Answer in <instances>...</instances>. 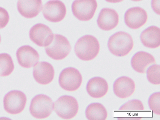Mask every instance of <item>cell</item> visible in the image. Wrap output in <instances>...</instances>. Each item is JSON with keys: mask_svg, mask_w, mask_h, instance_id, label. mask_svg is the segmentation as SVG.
<instances>
[{"mask_svg": "<svg viewBox=\"0 0 160 120\" xmlns=\"http://www.w3.org/2000/svg\"><path fill=\"white\" fill-rule=\"evenodd\" d=\"M45 50L49 57L55 60H60L68 56L71 51V46L65 37L54 34L51 43L45 47Z\"/></svg>", "mask_w": 160, "mask_h": 120, "instance_id": "3", "label": "cell"}, {"mask_svg": "<svg viewBox=\"0 0 160 120\" xmlns=\"http://www.w3.org/2000/svg\"><path fill=\"white\" fill-rule=\"evenodd\" d=\"M78 104L74 97L65 95L61 97L53 104V109L60 117L70 119L77 115L78 110Z\"/></svg>", "mask_w": 160, "mask_h": 120, "instance_id": "4", "label": "cell"}, {"mask_svg": "<svg viewBox=\"0 0 160 120\" xmlns=\"http://www.w3.org/2000/svg\"><path fill=\"white\" fill-rule=\"evenodd\" d=\"M14 69V65L11 56L7 53L0 54V76H9Z\"/></svg>", "mask_w": 160, "mask_h": 120, "instance_id": "21", "label": "cell"}, {"mask_svg": "<svg viewBox=\"0 0 160 120\" xmlns=\"http://www.w3.org/2000/svg\"><path fill=\"white\" fill-rule=\"evenodd\" d=\"M97 6L96 0H75L72 9L73 15L79 20L88 21L93 18Z\"/></svg>", "mask_w": 160, "mask_h": 120, "instance_id": "7", "label": "cell"}, {"mask_svg": "<svg viewBox=\"0 0 160 120\" xmlns=\"http://www.w3.org/2000/svg\"><path fill=\"white\" fill-rule=\"evenodd\" d=\"M27 102V98L22 92L16 90L10 91L4 97L3 106L8 113L17 114L24 110Z\"/></svg>", "mask_w": 160, "mask_h": 120, "instance_id": "6", "label": "cell"}, {"mask_svg": "<svg viewBox=\"0 0 160 120\" xmlns=\"http://www.w3.org/2000/svg\"><path fill=\"white\" fill-rule=\"evenodd\" d=\"M119 22V15L114 9L108 8L102 9L97 20L98 26L102 29L108 31L115 28Z\"/></svg>", "mask_w": 160, "mask_h": 120, "instance_id": "14", "label": "cell"}, {"mask_svg": "<svg viewBox=\"0 0 160 120\" xmlns=\"http://www.w3.org/2000/svg\"><path fill=\"white\" fill-rule=\"evenodd\" d=\"M42 13L45 18L52 22H58L63 20L66 13L64 4L59 0L48 1L42 7Z\"/></svg>", "mask_w": 160, "mask_h": 120, "instance_id": "9", "label": "cell"}, {"mask_svg": "<svg viewBox=\"0 0 160 120\" xmlns=\"http://www.w3.org/2000/svg\"><path fill=\"white\" fill-rule=\"evenodd\" d=\"M147 78L148 81L154 85L160 84V66L153 64L149 66L146 71Z\"/></svg>", "mask_w": 160, "mask_h": 120, "instance_id": "23", "label": "cell"}, {"mask_svg": "<svg viewBox=\"0 0 160 120\" xmlns=\"http://www.w3.org/2000/svg\"><path fill=\"white\" fill-rule=\"evenodd\" d=\"M106 1L111 3H118L121 2L124 0H105Z\"/></svg>", "mask_w": 160, "mask_h": 120, "instance_id": "27", "label": "cell"}, {"mask_svg": "<svg viewBox=\"0 0 160 120\" xmlns=\"http://www.w3.org/2000/svg\"><path fill=\"white\" fill-rule=\"evenodd\" d=\"M142 102L138 100L129 101L122 106L119 110L123 113H134L142 112L144 110Z\"/></svg>", "mask_w": 160, "mask_h": 120, "instance_id": "22", "label": "cell"}, {"mask_svg": "<svg viewBox=\"0 0 160 120\" xmlns=\"http://www.w3.org/2000/svg\"><path fill=\"white\" fill-rule=\"evenodd\" d=\"M160 29L155 26H150L142 33L141 40L146 47L156 48L160 45Z\"/></svg>", "mask_w": 160, "mask_h": 120, "instance_id": "19", "label": "cell"}, {"mask_svg": "<svg viewBox=\"0 0 160 120\" xmlns=\"http://www.w3.org/2000/svg\"><path fill=\"white\" fill-rule=\"evenodd\" d=\"M108 89V83L104 79L98 77L90 79L87 86L88 93L92 97L101 98L107 93Z\"/></svg>", "mask_w": 160, "mask_h": 120, "instance_id": "18", "label": "cell"}, {"mask_svg": "<svg viewBox=\"0 0 160 120\" xmlns=\"http://www.w3.org/2000/svg\"><path fill=\"white\" fill-rule=\"evenodd\" d=\"M135 90V84L131 78L123 76L117 79L113 85L115 95L121 98H126L132 95Z\"/></svg>", "mask_w": 160, "mask_h": 120, "instance_id": "15", "label": "cell"}, {"mask_svg": "<svg viewBox=\"0 0 160 120\" xmlns=\"http://www.w3.org/2000/svg\"><path fill=\"white\" fill-rule=\"evenodd\" d=\"M1 35L0 34V44L1 42Z\"/></svg>", "mask_w": 160, "mask_h": 120, "instance_id": "29", "label": "cell"}, {"mask_svg": "<svg viewBox=\"0 0 160 120\" xmlns=\"http://www.w3.org/2000/svg\"><path fill=\"white\" fill-rule=\"evenodd\" d=\"M148 105L150 110L153 113L160 115V93H154L150 97L148 101Z\"/></svg>", "mask_w": 160, "mask_h": 120, "instance_id": "24", "label": "cell"}, {"mask_svg": "<svg viewBox=\"0 0 160 120\" xmlns=\"http://www.w3.org/2000/svg\"><path fill=\"white\" fill-rule=\"evenodd\" d=\"M82 82L80 72L72 67L65 69L61 73L59 79V84L63 89L68 91L77 90Z\"/></svg>", "mask_w": 160, "mask_h": 120, "instance_id": "8", "label": "cell"}, {"mask_svg": "<svg viewBox=\"0 0 160 120\" xmlns=\"http://www.w3.org/2000/svg\"><path fill=\"white\" fill-rule=\"evenodd\" d=\"M160 0H152V6L153 10L160 15Z\"/></svg>", "mask_w": 160, "mask_h": 120, "instance_id": "26", "label": "cell"}, {"mask_svg": "<svg viewBox=\"0 0 160 120\" xmlns=\"http://www.w3.org/2000/svg\"><path fill=\"white\" fill-rule=\"evenodd\" d=\"M42 7V0H18L17 7L19 13L24 18H34L40 12Z\"/></svg>", "mask_w": 160, "mask_h": 120, "instance_id": "16", "label": "cell"}, {"mask_svg": "<svg viewBox=\"0 0 160 120\" xmlns=\"http://www.w3.org/2000/svg\"><path fill=\"white\" fill-rule=\"evenodd\" d=\"M16 57L19 64L22 67L27 68L33 66L39 58L38 52L27 45L22 46L18 50Z\"/></svg>", "mask_w": 160, "mask_h": 120, "instance_id": "12", "label": "cell"}, {"mask_svg": "<svg viewBox=\"0 0 160 120\" xmlns=\"http://www.w3.org/2000/svg\"><path fill=\"white\" fill-rule=\"evenodd\" d=\"M9 20V16L8 11L4 8L0 7V29L6 26Z\"/></svg>", "mask_w": 160, "mask_h": 120, "instance_id": "25", "label": "cell"}, {"mask_svg": "<svg viewBox=\"0 0 160 120\" xmlns=\"http://www.w3.org/2000/svg\"><path fill=\"white\" fill-rule=\"evenodd\" d=\"M29 36L31 40L40 47H46L51 42L53 36L52 31L47 25L39 23L30 29Z\"/></svg>", "mask_w": 160, "mask_h": 120, "instance_id": "10", "label": "cell"}, {"mask_svg": "<svg viewBox=\"0 0 160 120\" xmlns=\"http://www.w3.org/2000/svg\"><path fill=\"white\" fill-rule=\"evenodd\" d=\"M131 0L133 1L138 2V1H141L142 0Z\"/></svg>", "mask_w": 160, "mask_h": 120, "instance_id": "28", "label": "cell"}, {"mask_svg": "<svg viewBox=\"0 0 160 120\" xmlns=\"http://www.w3.org/2000/svg\"><path fill=\"white\" fill-rule=\"evenodd\" d=\"M148 16L146 11L141 8L135 7L128 9L124 16L126 24L133 29H139L147 22Z\"/></svg>", "mask_w": 160, "mask_h": 120, "instance_id": "11", "label": "cell"}, {"mask_svg": "<svg viewBox=\"0 0 160 120\" xmlns=\"http://www.w3.org/2000/svg\"><path fill=\"white\" fill-rule=\"evenodd\" d=\"M75 52L80 59L85 61L93 60L98 54L100 44L98 39L91 35H85L77 41L75 46Z\"/></svg>", "mask_w": 160, "mask_h": 120, "instance_id": "1", "label": "cell"}, {"mask_svg": "<svg viewBox=\"0 0 160 120\" xmlns=\"http://www.w3.org/2000/svg\"><path fill=\"white\" fill-rule=\"evenodd\" d=\"M54 70L52 66L45 61L39 62L34 67L33 76L36 81L42 85H47L53 80Z\"/></svg>", "mask_w": 160, "mask_h": 120, "instance_id": "13", "label": "cell"}, {"mask_svg": "<svg viewBox=\"0 0 160 120\" xmlns=\"http://www.w3.org/2000/svg\"><path fill=\"white\" fill-rule=\"evenodd\" d=\"M133 41L132 36L124 32H117L109 38L108 47L110 52L117 56L127 55L132 50Z\"/></svg>", "mask_w": 160, "mask_h": 120, "instance_id": "2", "label": "cell"}, {"mask_svg": "<svg viewBox=\"0 0 160 120\" xmlns=\"http://www.w3.org/2000/svg\"><path fill=\"white\" fill-rule=\"evenodd\" d=\"M53 102L48 96L40 94L32 100L29 110L32 115L37 118H47L52 112Z\"/></svg>", "mask_w": 160, "mask_h": 120, "instance_id": "5", "label": "cell"}, {"mask_svg": "<svg viewBox=\"0 0 160 120\" xmlns=\"http://www.w3.org/2000/svg\"><path fill=\"white\" fill-rule=\"evenodd\" d=\"M155 63V59L152 55L142 51L135 54L131 61L133 69L136 72L141 73H146L148 68Z\"/></svg>", "mask_w": 160, "mask_h": 120, "instance_id": "17", "label": "cell"}, {"mask_svg": "<svg viewBox=\"0 0 160 120\" xmlns=\"http://www.w3.org/2000/svg\"><path fill=\"white\" fill-rule=\"evenodd\" d=\"M85 114L87 118L90 120H105L108 117L106 108L98 103H92L88 105Z\"/></svg>", "mask_w": 160, "mask_h": 120, "instance_id": "20", "label": "cell"}]
</instances>
